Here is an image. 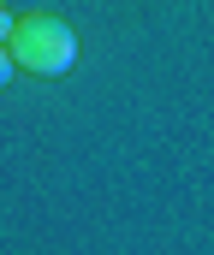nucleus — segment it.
<instances>
[{"instance_id": "obj_1", "label": "nucleus", "mask_w": 214, "mask_h": 255, "mask_svg": "<svg viewBox=\"0 0 214 255\" xmlns=\"http://www.w3.org/2000/svg\"><path fill=\"white\" fill-rule=\"evenodd\" d=\"M6 48H12L18 71H30V77H66L71 60H77V36H71L66 18H54V12L18 18V30H12Z\"/></svg>"}, {"instance_id": "obj_2", "label": "nucleus", "mask_w": 214, "mask_h": 255, "mask_svg": "<svg viewBox=\"0 0 214 255\" xmlns=\"http://www.w3.org/2000/svg\"><path fill=\"white\" fill-rule=\"evenodd\" d=\"M12 77H18V60H12V48H0V89H6Z\"/></svg>"}, {"instance_id": "obj_3", "label": "nucleus", "mask_w": 214, "mask_h": 255, "mask_svg": "<svg viewBox=\"0 0 214 255\" xmlns=\"http://www.w3.org/2000/svg\"><path fill=\"white\" fill-rule=\"evenodd\" d=\"M12 30H18V18H12V12H6V6H0V48H6V42H12Z\"/></svg>"}]
</instances>
